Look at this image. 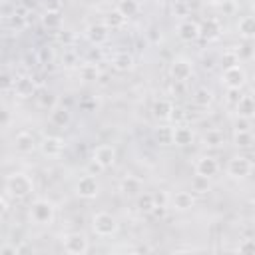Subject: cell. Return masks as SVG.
<instances>
[{
    "label": "cell",
    "mask_w": 255,
    "mask_h": 255,
    "mask_svg": "<svg viewBox=\"0 0 255 255\" xmlns=\"http://www.w3.org/2000/svg\"><path fill=\"white\" fill-rule=\"evenodd\" d=\"M4 187L6 191L16 197V199H26L28 195H32L34 191V181L28 173H22V171H16V173H10L4 181Z\"/></svg>",
    "instance_id": "1"
},
{
    "label": "cell",
    "mask_w": 255,
    "mask_h": 255,
    "mask_svg": "<svg viewBox=\"0 0 255 255\" xmlns=\"http://www.w3.org/2000/svg\"><path fill=\"white\" fill-rule=\"evenodd\" d=\"M28 213H30V221L34 225H52L54 217H56V207H54V203L50 199L40 197V199L32 201Z\"/></svg>",
    "instance_id": "2"
},
{
    "label": "cell",
    "mask_w": 255,
    "mask_h": 255,
    "mask_svg": "<svg viewBox=\"0 0 255 255\" xmlns=\"http://www.w3.org/2000/svg\"><path fill=\"white\" fill-rule=\"evenodd\" d=\"M118 229H120V223H118V219L112 213H108V211L94 213V217H92V231L98 237H112V235L118 233Z\"/></svg>",
    "instance_id": "3"
},
{
    "label": "cell",
    "mask_w": 255,
    "mask_h": 255,
    "mask_svg": "<svg viewBox=\"0 0 255 255\" xmlns=\"http://www.w3.org/2000/svg\"><path fill=\"white\" fill-rule=\"evenodd\" d=\"M247 82V72L241 64H233L223 68L221 72V84L225 86V90H241Z\"/></svg>",
    "instance_id": "4"
},
{
    "label": "cell",
    "mask_w": 255,
    "mask_h": 255,
    "mask_svg": "<svg viewBox=\"0 0 255 255\" xmlns=\"http://www.w3.org/2000/svg\"><path fill=\"white\" fill-rule=\"evenodd\" d=\"M225 171L231 179H245L253 171V161L247 155H233V157H229Z\"/></svg>",
    "instance_id": "5"
},
{
    "label": "cell",
    "mask_w": 255,
    "mask_h": 255,
    "mask_svg": "<svg viewBox=\"0 0 255 255\" xmlns=\"http://www.w3.org/2000/svg\"><path fill=\"white\" fill-rule=\"evenodd\" d=\"M62 247H64V251L70 253V255H86V253L90 251V239H88L84 233L74 231V233L64 235Z\"/></svg>",
    "instance_id": "6"
},
{
    "label": "cell",
    "mask_w": 255,
    "mask_h": 255,
    "mask_svg": "<svg viewBox=\"0 0 255 255\" xmlns=\"http://www.w3.org/2000/svg\"><path fill=\"white\" fill-rule=\"evenodd\" d=\"M92 159L102 167V169H110L116 165V159H118V151L114 145L110 143H100L94 147L92 151Z\"/></svg>",
    "instance_id": "7"
},
{
    "label": "cell",
    "mask_w": 255,
    "mask_h": 255,
    "mask_svg": "<svg viewBox=\"0 0 255 255\" xmlns=\"http://www.w3.org/2000/svg\"><path fill=\"white\" fill-rule=\"evenodd\" d=\"M76 195L82 199H96L100 195V181L92 173L82 175L76 183Z\"/></svg>",
    "instance_id": "8"
},
{
    "label": "cell",
    "mask_w": 255,
    "mask_h": 255,
    "mask_svg": "<svg viewBox=\"0 0 255 255\" xmlns=\"http://www.w3.org/2000/svg\"><path fill=\"white\" fill-rule=\"evenodd\" d=\"M169 76L173 78V82H187L193 76V64L187 58H175L169 64Z\"/></svg>",
    "instance_id": "9"
},
{
    "label": "cell",
    "mask_w": 255,
    "mask_h": 255,
    "mask_svg": "<svg viewBox=\"0 0 255 255\" xmlns=\"http://www.w3.org/2000/svg\"><path fill=\"white\" fill-rule=\"evenodd\" d=\"M38 147H40V151H42L46 157H60L62 151H64V147H66V141H64V137H60V135H44V137L40 139Z\"/></svg>",
    "instance_id": "10"
},
{
    "label": "cell",
    "mask_w": 255,
    "mask_h": 255,
    "mask_svg": "<svg viewBox=\"0 0 255 255\" xmlns=\"http://www.w3.org/2000/svg\"><path fill=\"white\" fill-rule=\"evenodd\" d=\"M12 90H14L16 98H20V100H28V98L36 96L38 86H36V80H34L32 76H20V78L14 80Z\"/></svg>",
    "instance_id": "11"
},
{
    "label": "cell",
    "mask_w": 255,
    "mask_h": 255,
    "mask_svg": "<svg viewBox=\"0 0 255 255\" xmlns=\"http://www.w3.org/2000/svg\"><path fill=\"white\" fill-rule=\"evenodd\" d=\"M177 36H179L181 42H187V44L199 40L201 38L199 22H195V20H183V22H179L177 24Z\"/></svg>",
    "instance_id": "12"
},
{
    "label": "cell",
    "mask_w": 255,
    "mask_h": 255,
    "mask_svg": "<svg viewBox=\"0 0 255 255\" xmlns=\"http://www.w3.org/2000/svg\"><path fill=\"white\" fill-rule=\"evenodd\" d=\"M86 38H88L94 46H104V44L110 40V28H108L104 22L90 24V26L86 28Z\"/></svg>",
    "instance_id": "13"
},
{
    "label": "cell",
    "mask_w": 255,
    "mask_h": 255,
    "mask_svg": "<svg viewBox=\"0 0 255 255\" xmlns=\"http://www.w3.org/2000/svg\"><path fill=\"white\" fill-rule=\"evenodd\" d=\"M219 171V163L213 155H199L197 161H195V175H201V177H213L215 173Z\"/></svg>",
    "instance_id": "14"
},
{
    "label": "cell",
    "mask_w": 255,
    "mask_h": 255,
    "mask_svg": "<svg viewBox=\"0 0 255 255\" xmlns=\"http://www.w3.org/2000/svg\"><path fill=\"white\" fill-rule=\"evenodd\" d=\"M169 205L175 211H189L195 207V195L191 191H175L169 197Z\"/></svg>",
    "instance_id": "15"
},
{
    "label": "cell",
    "mask_w": 255,
    "mask_h": 255,
    "mask_svg": "<svg viewBox=\"0 0 255 255\" xmlns=\"http://www.w3.org/2000/svg\"><path fill=\"white\" fill-rule=\"evenodd\" d=\"M38 147V141L34 137V133L30 131H18L14 137V149L18 153H32Z\"/></svg>",
    "instance_id": "16"
},
{
    "label": "cell",
    "mask_w": 255,
    "mask_h": 255,
    "mask_svg": "<svg viewBox=\"0 0 255 255\" xmlns=\"http://www.w3.org/2000/svg\"><path fill=\"white\" fill-rule=\"evenodd\" d=\"M193 141V131L189 126L185 124H177L173 126V131H171V145H179V147H185Z\"/></svg>",
    "instance_id": "17"
},
{
    "label": "cell",
    "mask_w": 255,
    "mask_h": 255,
    "mask_svg": "<svg viewBox=\"0 0 255 255\" xmlns=\"http://www.w3.org/2000/svg\"><path fill=\"white\" fill-rule=\"evenodd\" d=\"M133 66H135V60H133V56H131L129 52H126V50H120V52H116V54L112 56V68L118 70V72H131Z\"/></svg>",
    "instance_id": "18"
},
{
    "label": "cell",
    "mask_w": 255,
    "mask_h": 255,
    "mask_svg": "<svg viewBox=\"0 0 255 255\" xmlns=\"http://www.w3.org/2000/svg\"><path fill=\"white\" fill-rule=\"evenodd\" d=\"M173 102L171 100H165V98H159V100H155L153 102V106H151V114H153V118L155 120H161V122H167V120H171V112H173Z\"/></svg>",
    "instance_id": "19"
},
{
    "label": "cell",
    "mask_w": 255,
    "mask_h": 255,
    "mask_svg": "<svg viewBox=\"0 0 255 255\" xmlns=\"http://www.w3.org/2000/svg\"><path fill=\"white\" fill-rule=\"evenodd\" d=\"M70 122H72V112H70L66 106L56 104V106L50 110V124H52V126H56V128H66Z\"/></svg>",
    "instance_id": "20"
},
{
    "label": "cell",
    "mask_w": 255,
    "mask_h": 255,
    "mask_svg": "<svg viewBox=\"0 0 255 255\" xmlns=\"http://www.w3.org/2000/svg\"><path fill=\"white\" fill-rule=\"evenodd\" d=\"M223 143H225V133L217 128L207 129L201 135V145L207 147V149H219V147H223Z\"/></svg>",
    "instance_id": "21"
},
{
    "label": "cell",
    "mask_w": 255,
    "mask_h": 255,
    "mask_svg": "<svg viewBox=\"0 0 255 255\" xmlns=\"http://www.w3.org/2000/svg\"><path fill=\"white\" fill-rule=\"evenodd\" d=\"M141 189H143V183H141V179L135 177V175H126V177L120 181V191H122L124 195H128V197H137V195L141 193Z\"/></svg>",
    "instance_id": "22"
},
{
    "label": "cell",
    "mask_w": 255,
    "mask_h": 255,
    "mask_svg": "<svg viewBox=\"0 0 255 255\" xmlns=\"http://www.w3.org/2000/svg\"><path fill=\"white\" fill-rule=\"evenodd\" d=\"M235 112H237V116H241V118L253 120V116H255V102H253V96L241 94V98L235 102Z\"/></svg>",
    "instance_id": "23"
},
{
    "label": "cell",
    "mask_w": 255,
    "mask_h": 255,
    "mask_svg": "<svg viewBox=\"0 0 255 255\" xmlns=\"http://www.w3.org/2000/svg\"><path fill=\"white\" fill-rule=\"evenodd\" d=\"M64 24V14L62 10H46L42 16V26L48 30H60Z\"/></svg>",
    "instance_id": "24"
},
{
    "label": "cell",
    "mask_w": 255,
    "mask_h": 255,
    "mask_svg": "<svg viewBox=\"0 0 255 255\" xmlns=\"http://www.w3.org/2000/svg\"><path fill=\"white\" fill-rule=\"evenodd\" d=\"M199 28H201V38L205 40H215L221 36V24L217 18H207L203 24H199Z\"/></svg>",
    "instance_id": "25"
},
{
    "label": "cell",
    "mask_w": 255,
    "mask_h": 255,
    "mask_svg": "<svg viewBox=\"0 0 255 255\" xmlns=\"http://www.w3.org/2000/svg\"><path fill=\"white\" fill-rule=\"evenodd\" d=\"M237 32H239V36H241L243 40L251 42V40L255 38V20H253V16H243V18H239V22H237Z\"/></svg>",
    "instance_id": "26"
},
{
    "label": "cell",
    "mask_w": 255,
    "mask_h": 255,
    "mask_svg": "<svg viewBox=\"0 0 255 255\" xmlns=\"http://www.w3.org/2000/svg\"><path fill=\"white\" fill-rule=\"evenodd\" d=\"M211 102H213V92H211V90H207V88H197V90L193 92V104H195V106L207 108V106H211Z\"/></svg>",
    "instance_id": "27"
},
{
    "label": "cell",
    "mask_w": 255,
    "mask_h": 255,
    "mask_svg": "<svg viewBox=\"0 0 255 255\" xmlns=\"http://www.w3.org/2000/svg\"><path fill=\"white\" fill-rule=\"evenodd\" d=\"M116 10H118L122 16L131 18V16H135V14L139 12V4H137V0H120Z\"/></svg>",
    "instance_id": "28"
},
{
    "label": "cell",
    "mask_w": 255,
    "mask_h": 255,
    "mask_svg": "<svg viewBox=\"0 0 255 255\" xmlns=\"http://www.w3.org/2000/svg\"><path fill=\"white\" fill-rule=\"evenodd\" d=\"M126 16H122L118 10H112V12H108L106 16H104V24L110 28V30H118V28H122L124 24H126Z\"/></svg>",
    "instance_id": "29"
},
{
    "label": "cell",
    "mask_w": 255,
    "mask_h": 255,
    "mask_svg": "<svg viewBox=\"0 0 255 255\" xmlns=\"http://www.w3.org/2000/svg\"><path fill=\"white\" fill-rule=\"evenodd\" d=\"M233 143L239 149H249L253 145V133L251 131H233Z\"/></svg>",
    "instance_id": "30"
},
{
    "label": "cell",
    "mask_w": 255,
    "mask_h": 255,
    "mask_svg": "<svg viewBox=\"0 0 255 255\" xmlns=\"http://www.w3.org/2000/svg\"><path fill=\"white\" fill-rule=\"evenodd\" d=\"M80 78H82L84 82H96V80L100 78L98 66H96V64H84V66L80 68Z\"/></svg>",
    "instance_id": "31"
},
{
    "label": "cell",
    "mask_w": 255,
    "mask_h": 255,
    "mask_svg": "<svg viewBox=\"0 0 255 255\" xmlns=\"http://www.w3.org/2000/svg\"><path fill=\"white\" fill-rule=\"evenodd\" d=\"M36 98H38V106H40V108H44V110H48V112L58 104L56 94H52V92H48V90L40 92V96H36Z\"/></svg>",
    "instance_id": "32"
},
{
    "label": "cell",
    "mask_w": 255,
    "mask_h": 255,
    "mask_svg": "<svg viewBox=\"0 0 255 255\" xmlns=\"http://www.w3.org/2000/svg\"><path fill=\"white\" fill-rule=\"evenodd\" d=\"M171 131H173V126H159L155 129V139L159 145H171Z\"/></svg>",
    "instance_id": "33"
},
{
    "label": "cell",
    "mask_w": 255,
    "mask_h": 255,
    "mask_svg": "<svg viewBox=\"0 0 255 255\" xmlns=\"http://www.w3.org/2000/svg\"><path fill=\"white\" fill-rule=\"evenodd\" d=\"M153 205H155V203H153V195H151V193H143V195L139 193V195H137V209H139L141 213H147V215H149L151 209H153Z\"/></svg>",
    "instance_id": "34"
},
{
    "label": "cell",
    "mask_w": 255,
    "mask_h": 255,
    "mask_svg": "<svg viewBox=\"0 0 255 255\" xmlns=\"http://www.w3.org/2000/svg\"><path fill=\"white\" fill-rule=\"evenodd\" d=\"M211 189L209 185V179L207 177H201V175H195L193 181H191V193H207Z\"/></svg>",
    "instance_id": "35"
},
{
    "label": "cell",
    "mask_w": 255,
    "mask_h": 255,
    "mask_svg": "<svg viewBox=\"0 0 255 255\" xmlns=\"http://www.w3.org/2000/svg\"><path fill=\"white\" fill-rule=\"evenodd\" d=\"M251 128H253V120L249 118L237 116V120L233 122V131H251Z\"/></svg>",
    "instance_id": "36"
},
{
    "label": "cell",
    "mask_w": 255,
    "mask_h": 255,
    "mask_svg": "<svg viewBox=\"0 0 255 255\" xmlns=\"http://www.w3.org/2000/svg\"><path fill=\"white\" fill-rule=\"evenodd\" d=\"M237 251L239 253H255V239L253 237H245V239H241L239 241V245H237Z\"/></svg>",
    "instance_id": "37"
},
{
    "label": "cell",
    "mask_w": 255,
    "mask_h": 255,
    "mask_svg": "<svg viewBox=\"0 0 255 255\" xmlns=\"http://www.w3.org/2000/svg\"><path fill=\"white\" fill-rule=\"evenodd\" d=\"M221 64L227 68V66H233V64H239V58H237V54H235V50H227V52H223V56H221Z\"/></svg>",
    "instance_id": "38"
},
{
    "label": "cell",
    "mask_w": 255,
    "mask_h": 255,
    "mask_svg": "<svg viewBox=\"0 0 255 255\" xmlns=\"http://www.w3.org/2000/svg\"><path fill=\"white\" fill-rule=\"evenodd\" d=\"M12 124V112L4 106H0V128H6Z\"/></svg>",
    "instance_id": "39"
},
{
    "label": "cell",
    "mask_w": 255,
    "mask_h": 255,
    "mask_svg": "<svg viewBox=\"0 0 255 255\" xmlns=\"http://www.w3.org/2000/svg\"><path fill=\"white\" fill-rule=\"evenodd\" d=\"M153 195V203L155 205H163V207H167V203H169V195L165 193V191H155V193H151Z\"/></svg>",
    "instance_id": "40"
},
{
    "label": "cell",
    "mask_w": 255,
    "mask_h": 255,
    "mask_svg": "<svg viewBox=\"0 0 255 255\" xmlns=\"http://www.w3.org/2000/svg\"><path fill=\"white\" fill-rule=\"evenodd\" d=\"M62 62H64V66H66V68L76 66V52H74V50H66V52H64V56H62Z\"/></svg>",
    "instance_id": "41"
},
{
    "label": "cell",
    "mask_w": 255,
    "mask_h": 255,
    "mask_svg": "<svg viewBox=\"0 0 255 255\" xmlns=\"http://www.w3.org/2000/svg\"><path fill=\"white\" fill-rule=\"evenodd\" d=\"M251 52H253V48H251V44L245 40V44L239 48V50H235V54H237V58L241 60V58H251Z\"/></svg>",
    "instance_id": "42"
},
{
    "label": "cell",
    "mask_w": 255,
    "mask_h": 255,
    "mask_svg": "<svg viewBox=\"0 0 255 255\" xmlns=\"http://www.w3.org/2000/svg\"><path fill=\"white\" fill-rule=\"evenodd\" d=\"M171 120H175V124H181V122L185 120V110H181V108H173V112H171Z\"/></svg>",
    "instance_id": "43"
},
{
    "label": "cell",
    "mask_w": 255,
    "mask_h": 255,
    "mask_svg": "<svg viewBox=\"0 0 255 255\" xmlns=\"http://www.w3.org/2000/svg\"><path fill=\"white\" fill-rule=\"evenodd\" d=\"M241 98V90H227V102L235 106V102Z\"/></svg>",
    "instance_id": "44"
},
{
    "label": "cell",
    "mask_w": 255,
    "mask_h": 255,
    "mask_svg": "<svg viewBox=\"0 0 255 255\" xmlns=\"http://www.w3.org/2000/svg\"><path fill=\"white\" fill-rule=\"evenodd\" d=\"M12 84H14V80H12L8 74H2V76H0V86H2V88H12Z\"/></svg>",
    "instance_id": "45"
},
{
    "label": "cell",
    "mask_w": 255,
    "mask_h": 255,
    "mask_svg": "<svg viewBox=\"0 0 255 255\" xmlns=\"http://www.w3.org/2000/svg\"><path fill=\"white\" fill-rule=\"evenodd\" d=\"M46 10H62L60 0H46Z\"/></svg>",
    "instance_id": "46"
},
{
    "label": "cell",
    "mask_w": 255,
    "mask_h": 255,
    "mask_svg": "<svg viewBox=\"0 0 255 255\" xmlns=\"http://www.w3.org/2000/svg\"><path fill=\"white\" fill-rule=\"evenodd\" d=\"M8 207H10V205H8V199H6L4 195H0V217H4V215L8 213Z\"/></svg>",
    "instance_id": "47"
},
{
    "label": "cell",
    "mask_w": 255,
    "mask_h": 255,
    "mask_svg": "<svg viewBox=\"0 0 255 255\" xmlns=\"http://www.w3.org/2000/svg\"><path fill=\"white\" fill-rule=\"evenodd\" d=\"M0 253H16V245H2Z\"/></svg>",
    "instance_id": "48"
},
{
    "label": "cell",
    "mask_w": 255,
    "mask_h": 255,
    "mask_svg": "<svg viewBox=\"0 0 255 255\" xmlns=\"http://www.w3.org/2000/svg\"><path fill=\"white\" fill-rule=\"evenodd\" d=\"M26 251H32L30 245H16V253H26Z\"/></svg>",
    "instance_id": "49"
},
{
    "label": "cell",
    "mask_w": 255,
    "mask_h": 255,
    "mask_svg": "<svg viewBox=\"0 0 255 255\" xmlns=\"http://www.w3.org/2000/svg\"><path fill=\"white\" fill-rule=\"evenodd\" d=\"M201 2H203V4H217L219 0H201Z\"/></svg>",
    "instance_id": "50"
},
{
    "label": "cell",
    "mask_w": 255,
    "mask_h": 255,
    "mask_svg": "<svg viewBox=\"0 0 255 255\" xmlns=\"http://www.w3.org/2000/svg\"><path fill=\"white\" fill-rule=\"evenodd\" d=\"M2 18H4V16H2V14H0V24H2Z\"/></svg>",
    "instance_id": "51"
}]
</instances>
